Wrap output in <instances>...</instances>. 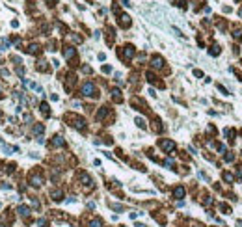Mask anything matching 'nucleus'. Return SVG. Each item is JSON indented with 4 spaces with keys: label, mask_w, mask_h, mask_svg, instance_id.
Here are the masks:
<instances>
[{
    "label": "nucleus",
    "mask_w": 242,
    "mask_h": 227,
    "mask_svg": "<svg viewBox=\"0 0 242 227\" xmlns=\"http://www.w3.org/2000/svg\"><path fill=\"white\" fill-rule=\"evenodd\" d=\"M0 75H2V76L6 78V76H10V71H6V69H2V71H0Z\"/></svg>",
    "instance_id": "aec40b11"
},
{
    "label": "nucleus",
    "mask_w": 242,
    "mask_h": 227,
    "mask_svg": "<svg viewBox=\"0 0 242 227\" xmlns=\"http://www.w3.org/2000/svg\"><path fill=\"white\" fill-rule=\"evenodd\" d=\"M37 50H39V47H37V45H30V49H28V52H30V54H35Z\"/></svg>",
    "instance_id": "ddd939ff"
},
{
    "label": "nucleus",
    "mask_w": 242,
    "mask_h": 227,
    "mask_svg": "<svg viewBox=\"0 0 242 227\" xmlns=\"http://www.w3.org/2000/svg\"><path fill=\"white\" fill-rule=\"evenodd\" d=\"M37 223H39L41 227H47V220H43V218H41V220H39V222H37Z\"/></svg>",
    "instance_id": "412c9836"
},
{
    "label": "nucleus",
    "mask_w": 242,
    "mask_h": 227,
    "mask_svg": "<svg viewBox=\"0 0 242 227\" xmlns=\"http://www.w3.org/2000/svg\"><path fill=\"white\" fill-rule=\"evenodd\" d=\"M119 22H121L123 26H129V24H130V17H127V15H121V21H119Z\"/></svg>",
    "instance_id": "1a4fd4ad"
},
{
    "label": "nucleus",
    "mask_w": 242,
    "mask_h": 227,
    "mask_svg": "<svg viewBox=\"0 0 242 227\" xmlns=\"http://www.w3.org/2000/svg\"><path fill=\"white\" fill-rule=\"evenodd\" d=\"M30 183H32L34 186H41V184H43V179H41V175L32 173V175H30Z\"/></svg>",
    "instance_id": "f03ea898"
},
{
    "label": "nucleus",
    "mask_w": 242,
    "mask_h": 227,
    "mask_svg": "<svg viewBox=\"0 0 242 227\" xmlns=\"http://www.w3.org/2000/svg\"><path fill=\"white\" fill-rule=\"evenodd\" d=\"M82 95H88V97H93V95H97V89H95V86H93L91 82H84V86H82Z\"/></svg>",
    "instance_id": "f257e3e1"
},
{
    "label": "nucleus",
    "mask_w": 242,
    "mask_h": 227,
    "mask_svg": "<svg viewBox=\"0 0 242 227\" xmlns=\"http://www.w3.org/2000/svg\"><path fill=\"white\" fill-rule=\"evenodd\" d=\"M164 164H166V168H171V166H173V160H171V158H168Z\"/></svg>",
    "instance_id": "a211bd4d"
},
{
    "label": "nucleus",
    "mask_w": 242,
    "mask_h": 227,
    "mask_svg": "<svg viewBox=\"0 0 242 227\" xmlns=\"http://www.w3.org/2000/svg\"><path fill=\"white\" fill-rule=\"evenodd\" d=\"M89 227H101V222L99 220H95V222H91V225Z\"/></svg>",
    "instance_id": "6ab92c4d"
},
{
    "label": "nucleus",
    "mask_w": 242,
    "mask_h": 227,
    "mask_svg": "<svg viewBox=\"0 0 242 227\" xmlns=\"http://www.w3.org/2000/svg\"><path fill=\"white\" fill-rule=\"evenodd\" d=\"M136 125L142 127V129H145V123H144V119H140V117H136Z\"/></svg>",
    "instance_id": "dca6fc26"
},
{
    "label": "nucleus",
    "mask_w": 242,
    "mask_h": 227,
    "mask_svg": "<svg viewBox=\"0 0 242 227\" xmlns=\"http://www.w3.org/2000/svg\"><path fill=\"white\" fill-rule=\"evenodd\" d=\"M34 132H35V134H41V132H43V125H35V127H34Z\"/></svg>",
    "instance_id": "2eb2a0df"
},
{
    "label": "nucleus",
    "mask_w": 242,
    "mask_h": 227,
    "mask_svg": "<svg viewBox=\"0 0 242 227\" xmlns=\"http://www.w3.org/2000/svg\"><path fill=\"white\" fill-rule=\"evenodd\" d=\"M41 112H43L45 115H49V104H47V103H43V104H41Z\"/></svg>",
    "instance_id": "4468645a"
},
{
    "label": "nucleus",
    "mask_w": 242,
    "mask_h": 227,
    "mask_svg": "<svg viewBox=\"0 0 242 227\" xmlns=\"http://www.w3.org/2000/svg\"><path fill=\"white\" fill-rule=\"evenodd\" d=\"M7 47H10V41H6V39H4V41H2V49H0V50H6Z\"/></svg>",
    "instance_id": "f3484780"
},
{
    "label": "nucleus",
    "mask_w": 242,
    "mask_h": 227,
    "mask_svg": "<svg viewBox=\"0 0 242 227\" xmlns=\"http://www.w3.org/2000/svg\"><path fill=\"white\" fill-rule=\"evenodd\" d=\"M162 65H164V60L160 56H155L153 58V67H162Z\"/></svg>",
    "instance_id": "0eeeda50"
},
{
    "label": "nucleus",
    "mask_w": 242,
    "mask_h": 227,
    "mask_svg": "<svg viewBox=\"0 0 242 227\" xmlns=\"http://www.w3.org/2000/svg\"><path fill=\"white\" fill-rule=\"evenodd\" d=\"M52 145H54V147H61V145H65V140L61 138V136H54V140H52Z\"/></svg>",
    "instance_id": "7ed1b4c3"
},
{
    "label": "nucleus",
    "mask_w": 242,
    "mask_h": 227,
    "mask_svg": "<svg viewBox=\"0 0 242 227\" xmlns=\"http://www.w3.org/2000/svg\"><path fill=\"white\" fill-rule=\"evenodd\" d=\"M112 97H114V101H118V103H119V101H121V95H119V89H114V91H112Z\"/></svg>",
    "instance_id": "9b49d317"
},
{
    "label": "nucleus",
    "mask_w": 242,
    "mask_h": 227,
    "mask_svg": "<svg viewBox=\"0 0 242 227\" xmlns=\"http://www.w3.org/2000/svg\"><path fill=\"white\" fill-rule=\"evenodd\" d=\"M160 145L164 147V149H166V151H173V142H169V140H164V142H160Z\"/></svg>",
    "instance_id": "39448f33"
},
{
    "label": "nucleus",
    "mask_w": 242,
    "mask_h": 227,
    "mask_svg": "<svg viewBox=\"0 0 242 227\" xmlns=\"http://www.w3.org/2000/svg\"><path fill=\"white\" fill-rule=\"evenodd\" d=\"M123 56H125V58H132V56H134V47L127 45V47H125V52H123Z\"/></svg>",
    "instance_id": "20e7f679"
},
{
    "label": "nucleus",
    "mask_w": 242,
    "mask_h": 227,
    "mask_svg": "<svg viewBox=\"0 0 242 227\" xmlns=\"http://www.w3.org/2000/svg\"><path fill=\"white\" fill-rule=\"evenodd\" d=\"M64 56H65L67 60H69V58H73V56H75V49H73V47H67V49L64 50Z\"/></svg>",
    "instance_id": "423d86ee"
},
{
    "label": "nucleus",
    "mask_w": 242,
    "mask_h": 227,
    "mask_svg": "<svg viewBox=\"0 0 242 227\" xmlns=\"http://www.w3.org/2000/svg\"><path fill=\"white\" fill-rule=\"evenodd\" d=\"M52 199L60 201V199H61V192H60V190H54V192H52Z\"/></svg>",
    "instance_id": "f8f14e48"
},
{
    "label": "nucleus",
    "mask_w": 242,
    "mask_h": 227,
    "mask_svg": "<svg viewBox=\"0 0 242 227\" xmlns=\"http://www.w3.org/2000/svg\"><path fill=\"white\" fill-rule=\"evenodd\" d=\"M19 214H21L22 218H28V216H30V208H28V207H19Z\"/></svg>",
    "instance_id": "6e6552de"
},
{
    "label": "nucleus",
    "mask_w": 242,
    "mask_h": 227,
    "mask_svg": "<svg viewBox=\"0 0 242 227\" xmlns=\"http://www.w3.org/2000/svg\"><path fill=\"white\" fill-rule=\"evenodd\" d=\"M175 197H183V195H184V188H181V186H179V188H175Z\"/></svg>",
    "instance_id": "9d476101"
}]
</instances>
